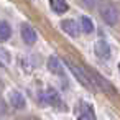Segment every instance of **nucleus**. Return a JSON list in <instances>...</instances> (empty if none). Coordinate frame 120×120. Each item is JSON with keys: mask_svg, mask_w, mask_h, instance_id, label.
I'll use <instances>...</instances> for the list:
<instances>
[{"mask_svg": "<svg viewBox=\"0 0 120 120\" xmlns=\"http://www.w3.org/2000/svg\"><path fill=\"white\" fill-rule=\"evenodd\" d=\"M77 120H95V112L90 104L81 102L77 107Z\"/></svg>", "mask_w": 120, "mask_h": 120, "instance_id": "obj_7", "label": "nucleus"}, {"mask_svg": "<svg viewBox=\"0 0 120 120\" xmlns=\"http://www.w3.org/2000/svg\"><path fill=\"white\" fill-rule=\"evenodd\" d=\"M118 69H120V66H118Z\"/></svg>", "mask_w": 120, "mask_h": 120, "instance_id": "obj_15", "label": "nucleus"}, {"mask_svg": "<svg viewBox=\"0 0 120 120\" xmlns=\"http://www.w3.org/2000/svg\"><path fill=\"white\" fill-rule=\"evenodd\" d=\"M89 72V76H90V79H92V82H94V86H97L100 90H104V92H109V94H113V89H112V86L109 84V81L105 79V77H102L99 72H95V71H87Z\"/></svg>", "mask_w": 120, "mask_h": 120, "instance_id": "obj_5", "label": "nucleus"}, {"mask_svg": "<svg viewBox=\"0 0 120 120\" xmlns=\"http://www.w3.org/2000/svg\"><path fill=\"white\" fill-rule=\"evenodd\" d=\"M45 99H46V102H48L51 107H58V109H61V110H66V105L63 107L61 95H59V92H58L54 87H48V89L45 90Z\"/></svg>", "mask_w": 120, "mask_h": 120, "instance_id": "obj_4", "label": "nucleus"}, {"mask_svg": "<svg viewBox=\"0 0 120 120\" xmlns=\"http://www.w3.org/2000/svg\"><path fill=\"white\" fill-rule=\"evenodd\" d=\"M10 105L15 110H23L26 107V100H25L23 94L18 92V90H12L10 92Z\"/></svg>", "mask_w": 120, "mask_h": 120, "instance_id": "obj_9", "label": "nucleus"}, {"mask_svg": "<svg viewBox=\"0 0 120 120\" xmlns=\"http://www.w3.org/2000/svg\"><path fill=\"white\" fill-rule=\"evenodd\" d=\"M66 64H68V68L71 69V72L74 74V77H76V79H77L86 89H89V90H95V86H94V82H92L89 72H84L82 68H79L77 64H74V63H71V61H68V59H66Z\"/></svg>", "mask_w": 120, "mask_h": 120, "instance_id": "obj_2", "label": "nucleus"}, {"mask_svg": "<svg viewBox=\"0 0 120 120\" xmlns=\"http://www.w3.org/2000/svg\"><path fill=\"white\" fill-rule=\"evenodd\" d=\"M61 30L64 31V33H68L69 36H72V38H77L79 35H81V25H77V22H74V20H69V18H66V20H63L61 22Z\"/></svg>", "mask_w": 120, "mask_h": 120, "instance_id": "obj_6", "label": "nucleus"}, {"mask_svg": "<svg viewBox=\"0 0 120 120\" xmlns=\"http://www.w3.org/2000/svg\"><path fill=\"white\" fill-rule=\"evenodd\" d=\"M20 35H22V40H23V43H25V45L33 46V45L36 43L38 35H36L35 28H33L30 23H23V25H22V28H20Z\"/></svg>", "mask_w": 120, "mask_h": 120, "instance_id": "obj_3", "label": "nucleus"}, {"mask_svg": "<svg viewBox=\"0 0 120 120\" xmlns=\"http://www.w3.org/2000/svg\"><path fill=\"white\" fill-rule=\"evenodd\" d=\"M99 13H100V18L110 25V26H115L118 23V10L115 8V5L109 4V2H104L100 7H99Z\"/></svg>", "mask_w": 120, "mask_h": 120, "instance_id": "obj_1", "label": "nucleus"}, {"mask_svg": "<svg viewBox=\"0 0 120 120\" xmlns=\"http://www.w3.org/2000/svg\"><path fill=\"white\" fill-rule=\"evenodd\" d=\"M10 36H12V26H10L8 22L4 20L2 23H0V40H2V41H7Z\"/></svg>", "mask_w": 120, "mask_h": 120, "instance_id": "obj_13", "label": "nucleus"}, {"mask_svg": "<svg viewBox=\"0 0 120 120\" xmlns=\"http://www.w3.org/2000/svg\"><path fill=\"white\" fill-rule=\"evenodd\" d=\"M79 25H81V30L84 31V33H87V35H90V33H94V23H92V20L89 18V17H81V20H79Z\"/></svg>", "mask_w": 120, "mask_h": 120, "instance_id": "obj_12", "label": "nucleus"}, {"mask_svg": "<svg viewBox=\"0 0 120 120\" xmlns=\"http://www.w3.org/2000/svg\"><path fill=\"white\" fill-rule=\"evenodd\" d=\"M49 7H51V10H53L54 13H58V15L66 13L68 8H69V5H68L66 0H49Z\"/></svg>", "mask_w": 120, "mask_h": 120, "instance_id": "obj_11", "label": "nucleus"}, {"mask_svg": "<svg viewBox=\"0 0 120 120\" xmlns=\"http://www.w3.org/2000/svg\"><path fill=\"white\" fill-rule=\"evenodd\" d=\"M81 2H82V5L86 7V8H94L95 7V0H81Z\"/></svg>", "mask_w": 120, "mask_h": 120, "instance_id": "obj_14", "label": "nucleus"}, {"mask_svg": "<svg viewBox=\"0 0 120 120\" xmlns=\"http://www.w3.org/2000/svg\"><path fill=\"white\" fill-rule=\"evenodd\" d=\"M48 71H49L51 74H56V76H63V74H64V69H63L61 61H59L58 58H54V56H51V58L48 59Z\"/></svg>", "mask_w": 120, "mask_h": 120, "instance_id": "obj_10", "label": "nucleus"}, {"mask_svg": "<svg viewBox=\"0 0 120 120\" xmlns=\"http://www.w3.org/2000/svg\"><path fill=\"white\" fill-rule=\"evenodd\" d=\"M94 51H95L97 58H100V59H109L110 58V46L104 38H99L94 43Z\"/></svg>", "mask_w": 120, "mask_h": 120, "instance_id": "obj_8", "label": "nucleus"}]
</instances>
